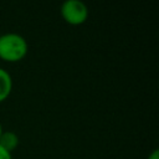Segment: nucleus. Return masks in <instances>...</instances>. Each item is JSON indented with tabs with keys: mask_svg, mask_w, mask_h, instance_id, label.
<instances>
[{
	"mask_svg": "<svg viewBox=\"0 0 159 159\" xmlns=\"http://www.w3.org/2000/svg\"><path fill=\"white\" fill-rule=\"evenodd\" d=\"M61 16L70 25H82L88 17V9L83 1L66 0L61 5Z\"/></svg>",
	"mask_w": 159,
	"mask_h": 159,
	"instance_id": "obj_2",
	"label": "nucleus"
},
{
	"mask_svg": "<svg viewBox=\"0 0 159 159\" xmlns=\"http://www.w3.org/2000/svg\"><path fill=\"white\" fill-rule=\"evenodd\" d=\"M0 36H1V34H0Z\"/></svg>",
	"mask_w": 159,
	"mask_h": 159,
	"instance_id": "obj_8",
	"label": "nucleus"
},
{
	"mask_svg": "<svg viewBox=\"0 0 159 159\" xmlns=\"http://www.w3.org/2000/svg\"><path fill=\"white\" fill-rule=\"evenodd\" d=\"M12 89V78L11 75L0 67V103L4 102L11 93Z\"/></svg>",
	"mask_w": 159,
	"mask_h": 159,
	"instance_id": "obj_3",
	"label": "nucleus"
},
{
	"mask_svg": "<svg viewBox=\"0 0 159 159\" xmlns=\"http://www.w3.org/2000/svg\"><path fill=\"white\" fill-rule=\"evenodd\" d=\"M147 159H159V150L158 149H153Z\"/></svg>",
	"mask_w": 159,
	"mask_h": 159,
	"instance_id": "obj_6",
	"label": "nucleus"
},
{
	"mask_svg": "<svg viewBox=\"0 0 159 159\" xmlns=\"http://www.w3.org/2000/svg\"><path fill=\"white\" fill-rule=\"evenodd\" d=\"M0 159H12L11 153H9L7 150H5L1 145H0Z\"/></svg>",
	"mask_w": 159,
	"mask_h": 159,
	"instance_id": "obj_5",
	"label": "nucleus"
},
{
	"mask_svg": "<svg viewBox=\"0 0 159 159\" xmlns=\"http://www.w3.org/2000/svg\"><path fill=\"white\" fill-rule=\"evenodd\" d=\"M29 45L24 36L7 32L0 36V58L6 62H19L27 55Z\"/></svg>",
	"mask_w": 159,
	"mask_h": 159,
	"instance_id": "obj_1",
	"label": "nucleus"
},
{
	"mask_svg": "<svg viewBox=\"0 0 159 159\" xmlns=\"http://www.w3.org/2000/svg\"><path fill=\"white\" fill-rule=\"evenodd\" d=\"M19 142H20L19 137L15 132L6 130V132H2L0 135V145L9 153H11L12 150H15L17 148Z\"/></svg>",
	"mask_w": 159,
	"mask_h": 159,
	"instance_id": "obj_4",
	"label": "nucleus"
},
{
	"mask_svg": "<svg viewBox=\"0 0 159 159\" xmlns=\"http://www.w3.org/2000/svg\"><path fill=\"white\" fill-rule=\"evenodd\" d=\"M2 132H4V130H2V125H1V123H0V135H1Z\"/></svg>",
	"mask_w": 159,
	"mask_h": 159,
	"instance_id": "obj_7",
	"label": "nucleus"
}]
</instances>
